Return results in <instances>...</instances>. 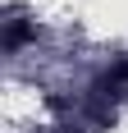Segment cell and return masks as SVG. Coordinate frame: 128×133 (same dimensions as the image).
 I'll list each match as a JSON object with an SVG mask.
<instances>
[{
    "mask_svg": "<svg viewBox=\"0 0 128 133\" xmlns=\"http://www.w3.org/2000/svg\"><path fill=\"white\" fill-rule=\"evenodd\" d=\"M124 87H128V60H119L115 69H105L101 78H96V87H91V92H96V101H119V96H124Z\"/></svg>",
    "mask_w": 128,
    "mask_h": 133,
    "instance_id": "cell-1",
    "label": "cell"
},
{
    "mask_svg": "<svg viewBox=\"0 0 128 133\" xmlns=\"http://www.w3.org/2000/svg\"><path fill=\"white\" fill-rule=\"evenodd\" d=\"M27 37H32L27 18H18V14H14V18H5V51H18V46H23Z\"/></svg>",
    "mask_w": 128,
    "mask_h": 133,
    "instance_id": "cell-2",
    "label": "cell"
}]
</instances>
